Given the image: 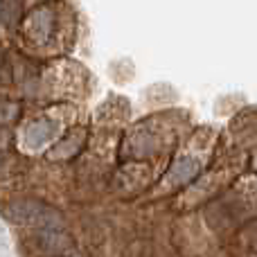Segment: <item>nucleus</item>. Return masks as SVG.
I'll use <instances>...</instances> for the list:
<instances>
[{"label":"nucleus","mask_w":257,"mask_h":257,"mask_svg":"<svg viewBox=\"0 0 257 257\" xmlns=\"http://www.w3.org/2000/svg\"><path fill=\"white\" fill-rule=\"evenodd\" d=\"M5 219L23 226H39V228H61L63 217L48 203L36 199H18L5 205Z\"/></svg>","instance_id":"f257e3e1"},{"label":"nucleus","mask_w":257,"mask_h":257,"mask_svg":"<svg viewBox=\"0 0 257 257\" xmlns=\"http://www.w3.org/2000/svg\"><path fill=\"white\" fill-rule=\"evenodd\" d=\"M36 244L45 253L59 255V253H66L72 241L68 237V232H63L61 228H41L39 235H36Z\"/></svg>","instance_id":"f03ea898"}]
</instances>
